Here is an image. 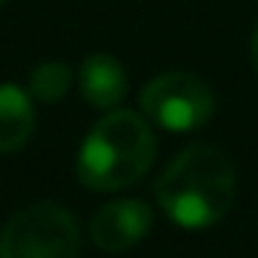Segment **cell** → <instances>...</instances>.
Segmentation results:
<instances>
[{
	"mask_svg": "<svg viewBox=\"0 0 258 258\" xmlns=\"http://www.w3.org/2000/svg\"><path fill=\"white\" fill-rule=\"evenodd\" d=\"M234 195V165L213 144L186 147L156 180L159 207L183 228H207L219 222L231 210Z\"/></svg>",
	"mask_w": 258,
	"mask_h": 258,
	"instance_id": "cell-1",
	"label": "cell"
},
{
	"mask_svg": "<svg viewBox=\"0 0 258 258\" xmlns=\"http://www.w3.org/2000/svg\"><path fill=\"white\" fill-rule=\"evenodd\" d=\"M153 225V213L138 198H120L105 204L90 219V237L105 252H123L135 246Z\"/></svg>",
	"mask_w": 258,
	"mask_h": 258,
	"instance_id": "cell-5",
	"label": "cell"
},
{
	"mask_svg": "<svg viewBox=\"0 0 258 258\" xmlns=\"http://www.w3.org/2000/svg\"><path fill=\"white\" fill-rule=\"evenodd\" d=\"M153 156L156 141L147 120L132 111H111L78 150V180L96 192H117L144 177Z\"/></svg>",
	"mask_w": 258,
	"mask_h": 258,
	"instance_id": "cell-2",
	"label": "cell"
},
{
	"mask_svg": "<svg viewBox=\"0 0 258 258\" xmlns=\"http://www.w3.org/2000/svg\"><path fill=\"white\" fill-rule=\"evenodd\" d=\"M78 87L87 105L114 108L126 96V72L111 54H93L78 69Z\"/></svg>",
	"mask_w": 258,
	"mask_h": 258,
	"instance_id": "cell-6",
	"label": "cell"
},
{
	"mask_svg": "<svg viewBox=\"0 0 258 258\" xmlns=\"http://www.w3.org/2000/svg\"><path fill=\"white\" fill-rule=\"evenodd\" d=\"M249 51H252V63H255V72H258V24H255V33H252V45H249Z\"/></svg>",
	"mask_w": 258,
	"mask_h": 258,
	"instance_id": "cell-9",
	"label": "cell"
},
{
	"mask_svg": "<svg viewBox=\"0 0 258 258\" xmlns=\"http://www.w3.org/2000/svg\"><path fill=\"white\" fill-rule=\"evenodd\" d=\"M213 90L192 72H165L141 90V111L162 129L192 132L213 117Z\"/></svg>",
	"mask_w": 258,
	"mask_h": 258,
	"instance_id": "cell-4",
	"label": "cell"
},
{
	"mask_svg": "<svg viewBox=\"0 0 258 258\" xmlns=\"http://www.w3.org/2000/svg\"><path fill=\"white\" fill-rule=\"evenodd\" d=\"M36 117L30 96L15 84H0V153L24 147L33 135Z\"/></svg>",
	"mask_w": 258,
	"mask_h": 258,
	"instance_id": "cell-7",
	"label": "cell"
},
{
	"mask_svg": "<svg viewBox=\"0 0 258 258\" xmlns=\"http://www.w3.org/2000/svg\"><path fill=\"white\" fill-rule=\"evenodd\" d=\"M75 255H78V225L72 213L54 201H39L18 210L0 234V258Z\"/></svg>",
	"mask_w": 258,
	"mask_h": 258,
	"instance_id": "cell-3",
	"label": "cell"
},
{
	"mask_svg": "<svg viewBox=\"0 0 258 258\" xmlns=\"http://www.w3.org/2000/svg\"><path fill=\"white\" fill-rule=\"evenodd\" d=\"M69 84H72V72L66 63H57V60L39 63L30 72V93L39 102H60L69 90Z\"/></svg>",
	"mask_w": 258,
	"mask_h": 258,
	"instance_id": "cell-8",
	"label": "cell"
},
{
	"mask_svg": "<svg viewBox=\"0 0 258 258\" xmlns=\"http://www.w3.org/2000/svg\"><path fill=\"white\" fill-rule=\"evenodd\" d=\"M0 3H3V0H0Z\"/></svg>",
	"mask_w": 258,
	"mask_h": 258,
	"instance_id": "cell-10",
	"label": "cell"
}]
</instances>
